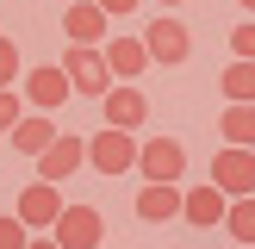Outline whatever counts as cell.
Listing matches in <instances>:
<instances>
[{"label":"cell","mask_w":255,"mask_h":249,"mask_svg":"<svg viewBox=\"0 0 255 249\" xmlns=\"http://www.w3.org/2000/svg\"><path fill=\"white\" fill-rule=\"evenodd\" d=\"M137 174H143L149 187H174L187 174V149L174 143V137H149V143H137Z\"/></svg>","instance_id":"6da1fadb"},{"label":"cell","mask_w":255,"mask_h":249,"mask_svg":"<svg viewBox=\"0 0 255 249\" xmlns=\"http://www.w3.org/2000/svg\"><path fill=\"white\" fill-rule=\"evenodd\" d=\"M87 168L94 174H131L137 168V137L131 131H94L87 137Z\"/></svg>","instance_id":"7a4b0ae2"},{"label":"cell","mask_w":255,"mask_h":249,"mask_svg":"<svg viewBox=\"0 0 255 249\" xmlns=\"http://www.w3.org/2000/svg\"><path fill=\"white\" fill-rule=\"evenodd\" d=\"M100 237H106V224H100L94 206H62L56 224H50V243L56 249H100Z\"/></svg>","instance_id":"3957f363"},{"label":"cell","mask_w":255,"mask_h":249,"mask_svg":"<svg viewBox=\"0 0 255 249\" xmlns=\"http://www.w3.org/2000/svg\"><path fill=\"white\" fill-rule=\"evenodd\" d=\"M212 187H218L224 199H249L255 193V149H231L224 143L218 156H212Z\"/></svg>","instance_id":"277c9868"},{"label":"cell","mask_w":255,"mask_h":249,"mask_svg":"<svg viewBox=\"0 0 255 249\" xmlns=\"http://www.w3.org/2000/svg\"><path fill=\"white\" fill-rule=\"evenodd\" d=\"M100 106H106V131H137V124L149 119V100H143V87H131V81L106 87V94H100Z\"/></svg>","instance_id":"5b68a950"},{"label":"cell","mask_w":255,"mask_h":249,"mask_svg":"<svg viewBox=\"0 0 255 249\" xmlns=\"http://www.w3.org/2000/svg\"><path fill=\"white\" fill-rule=\"evenodd\" d=\"M62 75H69V87L75 94H106L112 87V75H106V62H100V50H87V44H69V62H62Z\"/></svg>","instance_id":"8992f818"},{"label":"cell","mask_w":255,"mask_h":249,"mask_svg":"<svg viewBox=\"0 0 255 249\" xmlns=\"http://www.w3.org/2000/svg\"><path fill=\"white\" fill-rule=\"evenodd\" d=\"M87 162V137H75V131H56V143L44 149V156H37V181H50L56 187L62 174H75Z\"/></svg>","instance_id":"52a82bcc"},{"label":"cell","mask_w":255,"mask_h":249,"mask_svg":"<svg viewBox=\"0 0 255 249\" xmlns=\"http://www.w3.org/2000/svg\"><path fill=\"white\" fill-rule=\"evenodd\" d=\"M56 212H62V193L50 181H31L19 193V212H12V218H19L25 231H44V224H56Z\"/></svg>","instance_id":"ba28073f"},{"label":"cell","mask_w":255,"mask_h":249,"mask_svg":"<svg viewBox=\"0 0 255 249\" xmlns=\"http://www.w3.org/2000/svg\"><path fill=\"white\" fill-rule=\"evenodd\" d=\"M143 50H149V62H187V56H193V37H187V25L156 19L143 31Z\"/></svg>","instance_id":"9c48e42d"},{"label":"cell","mask_w":255,"mask_h":249,"mask_svg":"<svg viewBox=\"0 0 255 249\" xmlns=\"http://www.w3.org/2000/svg\"><path fill=\"white\" fill-rule=\"evenodd\" d=\"M100 62H106V75L131 81V75L149 69V50H143V37H106V44H100Z\"/></svg>","instance_id":"30bf717a"},{"label":"cell","mask_w":255,"mask_h":249,"mask_svg":"<svg viewBox=\"0 0 255 249\" xmlns=\"http://www.w3.org/2000/svg\"><path fill=\"white\" fill-rule=\"evenodd\" d=\"M224 206H231V199H224L212 181L181 193V218H187V224H199V231H218V224H224Z\"/></svg>","instance_id":"8fae6325"},{"label":"cell","mask_w":255,"mask_h":249,"mask_svg":"<svg viewBox=\"0 0 255 249\" xmlns=\"http://www.w3.org/2000/svg\"><path fill=\"white\" fill-rule=\"evenodd\" d=\"M19 87H25V100H31V112H56L62 100H69V75L62 69H31V75H19Z\"/></svg>","instance_id":"7c38bea8"},{"label":"cell","mask_w":255,"mask_h":249,"mask_svg":"<svg viewBox=\"0 0 255 249\" xmlns=\"http://www.w3.org/2000/svg\"><path fill=\"white\" fill-rule=\"evenodd\" d=\"M62 31H69V44L100 50V44H106V12H100L94 0H75V6L62 12Z\"/></svg>","instance_id":"4fadbf2b"},{"label":"cell","mask_w":255,"mask_h":249,"mask_svg":"<svg viewBox=\"0 0 255 249\" xmlns=\"http://www.w3.org/2000/svg\"><path fill=\"white\" fill-rule=\"evenodd\" d=\"M50 143H56V124H50V112H25V119L12 124V149H19V156H44Z\"/></svg>","instance_id":"5bb4252c"},{"label":"cell","mask_w":255,"mask_h":249,"mask_svg":"<svg viewBox=\"0 0 255 249\" xmlns=\"http://www.w3.org/2000/svg\"><path fill=\"white\" fill-rule=\"evenodd\" d=\"M137 218H143V224L181 218V187H143V193H137Z\"/></svg>","instance_id":"9a60e30c"},{"label":"cell","mask_w":255,"mask_h":249,"mask_svg":"<svg viewBox=\"0 0 255 249\" xmlns=\"http://www.w3.org/2000/svg\"><path fill=\"white\" fill-rule=\"evenodd\" d=\"M218 87H224L231 106H255V62H237V56H231V69L218 75Z\"/></svg>","instance_id":"2e32d148"},{"label":"cell","mask_w":255,"mask_h":249,"mask_svg":"<svg viewBox=\"0 0 255 249\" xmlns=\"http://www.w3.org/2000/svg\"><path fill=\"white\" fill-rule=\"evenodd\" d=\"M218 131H224V143H231V149H255V106H224Z\"/></svg>","instance_id":"e0dca14e"},{"label":"cell","mask_w":255,"mask_h":249,"mask_svg":"<svg viewBox=\"0 0 255 249\" xmlns=\"http://www.w3.org/2000/svg\"><path fill=\"white\" fill-rule=\"evenodd\" d=\"M224 231H231L237 243H255V193H249V199H231V206H224Z\"/></svg>","instance_id":"ac0fdd59"},{"label":"cell","mask_w":255,"mask_h":249,"mask_svg":"<svg viewBox=\"0 0 255 249\" xmlns=\"http://www.w3.org/2000/svg\"><path fill=\"white\" fill-rule=\"evenodd\" d=\"M12 81H19V44L0 37V87H12Z\"/></svg>","instance_id":"d6986e66"},{"label":"cell","mask_w":255,"mask_h":249,"mask_svg":"<svg viewBox=\"0 0 255 249\" xmlns=\"http://www.w3.org/2000/svg\"><path fill=\"white\" fill-rule=\"evenodd\" d=\"M231 56L237 62H255V25H237V31H231Z\"/></svg>","instance_id":"ffe728a7"},{"label":"cell","mask_w":255,"mask_h":249,"mask_svg":"<svg viewBox=\"0 0 255 249\" xmlns=\"http://www.w3.org/2000/svg\"><path fill=\"white\" fill-rule=\"evenodd\" d=\"M25 243H31V231L19 218H0V249H25Z\"/></svg>","instance_id":"44dd1931"},{"label":"cell","mask_w":255,"mask_h":249,"mask_svg":"<svg viewBox=\"0 0 255 249\" xmlns=\"http://www.w3.org/2000/svg\"><path fill=\"white\" fill-rule=\"evenodd\" d=\"M12 124H19V94L0 87V131H12Z\"/></svg>","instance_id":"7402d4cb"},{"label":"cell","mask_w":255,"mask_h":249,"mask_svg":"<svg viewBox=\"0 0 255 249\" xmlns=\"http://www.w3.org/2000/svg\"><path fill=\"white\" fill-rule=\"evenodd\" d=\"M94 6H100V12H106V19H125V12H131V6H137V0H94Z\"/></svg>","instance_id":"603a6c76"},{"label":"cell","mask_w":255,"mask_h":249,"mask_svg":"<svg viewBox=\"0 0 255 249\" xmlns=\"http://www.w3.org/2000/svg\"><path fill=\"white\" fill-rule=\"evenodd\" d=\"M25 249H56V243H50V237H31V243H25Z\"/></svg>","instance_id":"cb8c5ba5"},{"label":"cell","mask_w":255,"mask_h":249,"mask_svg":"<svg viewBox=\"0 0 255 249\" xmlns=\"http://www.w3.org/2000/svg\"><path fill=\"white\" fill-rule=\"evenodd\" d=\"M237 6H243V12H255V0H237Z\"/></svg>","instance_id":"d4e9b609"},{"label":"cell","mask_w":255,"mask_h":249,"mask_svg":"<svg viewBox=\"0 0 255 249\" xmlns=\"http://www.w3.org/2000/svg\"><path fill=\"white\" fill-rule=\"evenodd\" d=\"M162 6H181V0H162Z\"/></svg>","instance_id":"484cf974"}]
</instances>
